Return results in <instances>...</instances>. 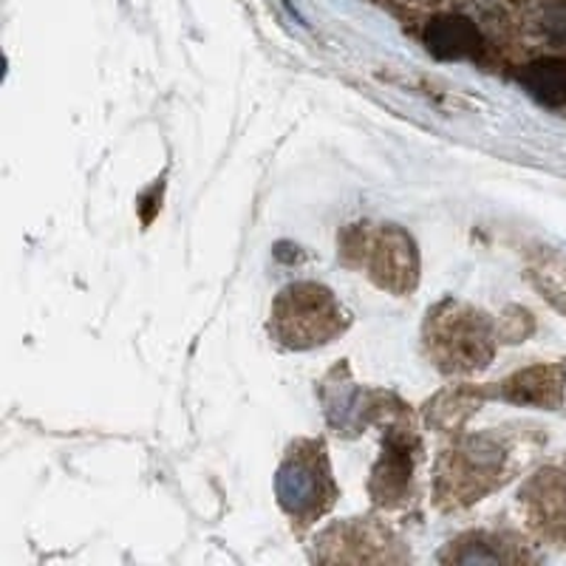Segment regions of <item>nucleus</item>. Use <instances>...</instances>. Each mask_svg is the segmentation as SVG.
Masks as SVG:
<instances>
[{"label": "nucleus", "mask_w": 566, "mask_h": 566, "mask_svg": "<svg viewBox=\"0 0 566 566\" xmlns=\"http://www.w3.org/2000/svg\"><path fill=\"white\" fill-rule=\"evenodd\" d=\"M479 29L473 27V20L462 18V14H448V18H437L428 27V49L442 60H459L468 54H476Z\"/></svg>", "instance_id": "nucleus-1"}, {"label": "nucleus", "mask_w": 566, "mask_h": 566, "mask_svg": "<svg viewBox=\"0 0 566 566\" xmlns=\"http://www.w3.org/2000/svg\"><path fill=\"white\" fill-rule=\"evenodd\" d=\"M317 476L312 464L306 462H286L277 473V495H281V504L292 513H303L310 510L317 499Z\"/></svg>", "instance_id": "nucleus-2"}, {"label": "nucleus", "mask_w": 566, "mask_h": 566, "mask_svg": "<svg viewBox=\"0 0 566 566\" xmlns=\"http://www.w3.org/2000/svg\"><path fill=\"white\" fill-rule=\"evenodd\" d=\"M522 83L535 99L547 105L566 103V63L564 60H541L522 74Z\"/></svg>", "instance_id": "nucleus-3"}, {"label": "nucleus", "mask_w": 566, "mask_h": 566, "mask_svg": "<svg viewBox=\"0 0 566 566\" xmlns=\"http://www.w3.org/2000/svg\"><path fill=\"white\" fill-rule=\"evenodd\" d=\"M538 23L549 40L566 43V0H560V3H549V7L541 9Z\"/></svg>", "instance_id": "nucleus-4"}]
</instances>
